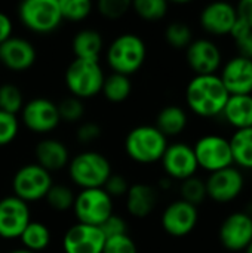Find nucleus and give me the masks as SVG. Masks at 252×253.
I'll return each mask as SVG.
<instances>
[{
    "mask_svg": "<svg viewBox=\"0 0 252 253\" xmlns=\"http://www.w3.org/2000/svg\"><path fill=\"white\" fill-rule=\"evenodd\" d=\"M230 95H252V59L230 58L218 74Z\"/></svg>",
    "mask_w": 252,
    "mask_h": 253,
    "instance_id": "20",
    "label": "nucleus"
},
{
    "mask_svg": "<svg viewBox=\"0 0 252 253\" xmlns=\"http://www.w3.org/2000/svg\"><path fill=\"white\" fill-rule=\"evenodd\" d=\"M229 142L233 165L245 170H252V127L235 130Z\"/></svg>",
    "mask_w": 252,
    "mask_h": 253,
    "instance_id": "26",
    "label": "nucleus"
},
{
    "mask_svg": "<svg viewBox=\"0 0 252 253\" xmlns=\"http://www.w3.org/2000/svg\"><path fill=\"white\" fill-rule=\"evenodd\" d=\"M74 199H76V193L73 191L71 187L65 184H53L49 188L45 202L55 212H67L73 209Z\"/></svg>",
    "mask_w": 252,
    "mask_h": 253,
    "instance_id": "29",
    "label": "nucleus"
},
{
    "mask_svg": "<svg viewBox=\"0 0 252 253\" xmlns=\"http://www.w3.org/2000/svg\"><path fill=\"white\" fill-rule=\"evenodd\" d=\"M129 182L128 179L120 175V173H111L110 178L105 181L102 190L113 199V197H125L128 190H129Z\"/></svg>",
    "mask_w": 252,
    "mask_h": 253,
    "instance_id": "39",
    "label": "nucleus"
},
{
    "mask_svg": "<svg viewBox=\"0 0 252 253\" xmlns=\"http://www.w3.org/2000/svg\"><path fill=\"white\" fill-rule=\"evenodd\" d=\"M147 59V44L135 33L119 34L105 50V61L113 73L131 77Z\"/></svg>",
    "mask_w": 252,
    "mask_h": 253,
    "instance_id": "2",
    "label": "nucleus"
},
{
    "mask_svg": "<svg viewBox=\"0 0 252 253\" xmlns=\"http://www.w3.org/2000/svg\"><path fill=\"white\" fill-rule=\"evenodd\" d=\"M19 240L24 249L33 253H40L50 245L52 234L46 224L40 221H31L19 236Z\"/></svg>",
    "mask_w": 252,
    "mask_h": 253,
    "instance_id": "27",
    "label": "nucleus"
},
{
    "mask_svg": "<svg viewBox=\"0 0 252 253\" xmlns=\"http://www.w3.org/2000/svg\"><path fill=\"white\" fill-rule=\"evenodd\" d=\"M157 190L153 185L137 182L129 185V190L125 196L126 212L134 218L143 219L151 215L157 206Z\"/></svg>",
    "mask_w": 252,
    "mask_h": 253,
    "instance_id": "22",
    "label": "nucleus"
},
{
    "mask_svg": "<svg viewBox=\"0 0 252 253\" xmlns=\"http://www.w3.org/2000/svg\"><path fill=\"white\" fill-rule=\"evenodd\" d=\"M100 230L102 231L105 239L110 237H116V236H123L128 234V222L125 221V218L119 216V215H111L101 227Z\"/></svg>",
    "mask_w": 252,
    "mask_h": 253,
    "instance_id": "40",
    "label": "nucleus"
},
{
    "mask_svg": "<svg viewBox=\"0 0 252 253\" xmlns=\"http://www.w3.org/2000/svg\"><path fill=\"white\" fill-rule=\"evenodd\" d=\"M131 92H132V83L128 76H122L116 73L105 76L101 87V93L107 101L113 104H120L131 96Z\"/></svg>",
    "mask_w": 252,
    "mask_h": 253,
    "instance_id": "28",
    "label": "nucleus"
},
{
    "mask_svg": "<svg viewBox=\"0 0 252 253\" xmlns=\"http://www.w3.org/2000/svg\"><path fill=\"white\" fill-rule=\"evenodd\" d=\"M193 151L199 169H203L208 173H214L233 166L230 142L221 135L209 133L201 136L195 142Z\"/></svg>",
    "mask_w": 252,
    "mask_h": 253,
    "instance_id": "9",
    "label": "nucleus"
},
{
    "mask_svg": "<svg viewBox=\"0 0 252 253\" xmlns=\"http://www.w3.org/2000/svg\"><path fill=\"white\" fill-rule=\"evenodd\" d=\"M102 253H138V248L129 234L105 239Z\"/></svg>",
    "mask_w": 252,
    "mask_h": 253,
    "instance_id": "38",
    "label": "nucleus"
},
{
    "mask_svg": "<svg viewBox=\"0 0 252 253\" xmlns=\"http://www.w3.org/2000/svg\"><path fill=\"white\" fill-rule=\"evenodd\" d=\"M160 163L166 173V178L181 182L192 176H196V172L199 169L193 147L186 142L169 144L160 159Z\"/></svg>",
    "mask_w": 252,
    "mask_h": 253,
    "instance_id": "14",
    "label": "nucleus"
},
{
    "mask_svg": "<svg viewBox=\"0 0 252 253\" xmlns=\"http://www.w3.org/2000/svg\"><path fill=\"white\" fill-rule=\"evenodd\" d=\"M168 145V138L153 125L137 126L131 129L125 138L126 156L140 165L160 162Z\"/></svg>",
    "mask_w": 252,
    "mask_h": 253,
    "instance_id": "3",
    "label": "nucleus"
},
{
    "mask_svg": "<svg viewBox=\"0 0 252 253\" xmlns=\"http://www.w3.org/2000/svg\"><path fill=\"white\" fill-rule=\"evenodd\" d=\"M102 129L95 122H85L76 130V138L80 144H92L101 138Z\"/></svg>",
    "mask_w": 252,
    "mask_h": 253,
    "instance_id": "41",
    "label": "nucleus"
},
{
    "mask_svg": "<svg viewBox=\"0 0 252 253\" xmlns=\"http://www.w3.org/2000/svg\"><path fill=\"white\" fill-rule=\"evenodd\" d=\"M238 16L252 28V0H242L238 6Z\"/></svg>",
    "mask_w": 252,
    "mask_h": 253,
    "instance_id": "44",
    "label": "nucleus"
},
{
    "mask_svg": "<svg viewBox=\"0 0 252 253\" xmlns=\"http://www.w3.org/2000/svg\"><path fill=\"white\" fill-rule=\"evenodd\" d=\"M24 93L22 90L13 83H3L0 84V110L9 114L21 113L24 107Z\"/></svg>",
    "mask_w": 252,
    "mask_h": 253,
    "instance_id": "30",
    "label": "nucleus"
},
{
    "mask_svg": "<svg viewBox=\"0 0 252 253\" xmlns=\"http://www.w3.org/2000/svg\"><path fill=\"white\" fill-rule=\"evenodd\" d=\"M221 116L236 130L252 127V95H230Z\"/></svg>",
    "mask_w": 252,
    "mask_h": 253,
    "instance_id": "24",
    "label": "nucleus"
},
{
    "mask_svg": "<svg viewBox=\"0 0 252 253\" xmlns=\"http://www.w3.org/2000/svg\"><path fill=\"white\" fill-rule=\"evenodd\" d=\"M36 163L49 173L62 170L70 163V151L67 145L56 138H43L34 147Z\"/></svg>",
    "mask_w": 252,
    "mask_h": 253,
    "instance_id": "21",
    "label": "nucleus"
},
{
    "mask_svg": "<svg viewBox=\"0 0 252 253\" xmlns=\"http://www.w3.org/2000/svg\"><path fill=\"white\" fill-rule=\"evenodd\" d=\"M206 197L220 205H227L236 200L245 187V178L241 169L230 166L218 172L209 173L205 181Z\"/></svg>",
    "mask_w": 252,
    "mask_h": 253,
    "instance_id": "11",
    "label": "nucleus"
},
{
    "mask_svg": "<svg viewBox=\"0 0 252 253\" xmlns=\"http://www.w3.org/2000/svg\"><path fill=\"white\" fill-rule=\"evenodd\" d=\"M94 9L89 0H59V10L62 21L80 22L86 19Z\"/></svg>",
    "mask_w": 252,
    "mask_h": 253,
    "instance_id": "32",
    "label": "nucleus"
},
{
    "mask_svg": "<svg viewBox=\"0 0 252 253\" xmlns=\"http://www.w3.org/2000/svg\"><path fill=\"white\" fill-rule=\"evenodd\" d=\"M9 253H33V252H30V251H27V249L21 248V249H15V251H12V252H9Z\"/></svg>",
    "mask_w": 252,
    "mask_h": 253,
    "instance_id": "45",
    "label": "nucleus"
},
{
    "mask_svg": "<svg viewBox=\"0 0 252 253\" xmlns=\"http://www.w3.org/2000/svg\"><path fill=\"white\" fill-rule=\"evenodd\" d=\"M134 12L146 21H159L168 13V3L165 0H134Z\"/></svg>",
    "mask_w": 252,
    "mask_h": 253,
    "instance_id": "33",
    "label": "nucleus"
},
{
    "mask_svg": "<svg viewBox=\"0 0 252 253\" xmlns=\"http://www.w3.org/2000/svg\"><path fill=\"white\" fill-rule=\"evenodd\" d=\"M218 239L229 252H244L252 242V216L248 212H233L224 218Z\"/></svg>",
    "mask_w": 252,
    "mask_h": 253,
    "instance_id": "13",
    "label": "nucleus"
},
{
    "mask_svg": "<svg viewBox=\"0 0 252 253\" xmlns=\"http://www.w3.org/2000/svg\"><path fill=\"white\" fill-rule=\"evenodd\" d=\"M186 61L195 76L217 74L223 64V53L217 43L209 39L193 40L186 49Z\"/></svg>",
    "mask_w": 252,
    "mask_h": 253,
    "instance_id": "16",
    "label": "nucleus"
},
{
    "mask_svg": "<svg viewBox=\"0 0 252 253\" xmlns=\"http://www.w3.org/2000/svg\"><path fill=\"white\" fill-rule=\"evenodd\" d=\"M19 22L36 34H50L62 22L59 0H25L18 6Z\"/></svg>",
    "mask_w": 252,
    "mask_h": 253,
    "instance_id": "6",
    "label": "nucleus"
},
{
    "mask_svg": "<svg viewBox=\"0 0 252 253\" xmlns=\"http://www.w3.org/2000/svg\"><path fill=\"white\" fill-rule=\"evenodd\" d=\"M98 12L107 18V19H119L122 16H125L129 9L132 7V1L131 0H100L98 4Z\"/></svg>",
    "mask_w": 252,
    "mask_h": 253,
    "instance_id": "37",
    "label": "nucleus"
},
{
    "mask_svg": "<svg viewBox=\"0 0 252 253\" xmlns=\"http://www.w3.org/2000/svg\"><path fill=\"white\" fill-rule=\"evenodd\" d=\"M165 40L174 49H187L193 42L192 28L183 21H174L165 28Z\"/></svg>",
    "mask_w": 252,
    "mask_h": 253,
    "instance_id": "31",
    "label": "nucleus"
},
{
    "mask_svg": "<svg viewBox=\"0 0 252 253\" xmlns=\"http://www.w3.org/2000/svg\"><path fill=\"white\" fill-rule=\"evenodd\" d=\"M73 212L79 224L101 227L113 215V199L102 188L80 190L76 194Z\"/></svg>",
    "mask_w": 252,
    "mask_h": 253,
    "instance_id": "7",
    "label": "nucleus"
},
{
    "mask_svg": "<svg viewBox=\"0 0 252 253\" xmlns=\"http://www.w3.org/2000/svg\"><path fill=\"white\" fill-rule=\"evenodd\" d=\"M53 185L52 175L37 163L21 166L12 178L13 196L25 203L45 200L49 188Z\"/></svg>",
    "mask_w": 252,
    "mask_h": 253,
    "instance_id": "8",
    "label": "nucleus"
},
{
    "mask_svg": "<svg viewBox=\"0 0 252 253\" xmlns=\"http://www.w3.org/2000/svg\"><path fill=\"white\" fill-rule=\"evenodd\" d=\"M189 125V116L180 105H166L156 116V127L166 136L181 135Z\"/></svg>",
    "mask_w": 252,
    "mask_h": 253,
    "instance_id": "25",
    "label": "nucleus"
},
{
    "mask_svg": "<svg viewBox=\"0 0 252 253\" xmlns=\"http://www.w3.org/2000/svg\"><path fill=\"white\" fill-rule=\"evenodd\" d=\"M37 59V52L34 44L18 36H12L3 44H0V64L13 71L22 73L30 70Z\"/></svg>",
    "mask_w": 252,
    "mask_h": 253,
    "instance_id": "18",
    "label": "nucleus"
},
{
    "mask_svg": "<svg viewBox=\"0 0 252 253\" xmlns=\"http://www.w3.org/2000/svg\"><path fill=\"white\" fill-rule=\"evenodd\" d=\"M105 74L97 61L73 59L65 68L64 82L71 93L79 99H89L101 93Z\"/></svg>",
    "mask_w": 252,
    "mask_h": 253,
    "instance_id": "5",
    "label": "nucleus"
},
{
    "mask_svg": "<svg viewBox=\"0 0 252 253\" xmlns=\"http://www.w3.org/2000/svg\"><path fill=\"white\" fill-rule=\"evenodd\" d=\"M233 40H235V44L238 49V55L252 59V30L238 39H233Z\"/></svg>",
    "mask_w": 252,
    "mask_h": 253,
    "instance_id": "42",
    "label": "nucleus"
},
{
    "mask_svg": "<svg viewBox=\"0 0 252 253\" xmlns=\"http://www.w3.org/2000/svg\"><path fill=\"white\" fill-rule=\"evenodd\" d=\"M21 120L30 132L37 135L50 133L61 123L56 102L48 98H33L27 101L21 110Z\"/></svg>",
    "mask_w": 252,
    "mask_h": 253,
    "instance_id": "10",
    "label": "nucleus"
},
{
    "mask_svg": "<svg viewBox=\"0 0 252 253\" xmlns=\"http://www.w3.org/2000/svg\"><path fill=\"white\" fill-rule=\"evenodd\" d=\"M31 222L28 203L12 196L0 199V239H19L22 231Z\"/></svg>",
    "mask_w": 252,
    "mask_h": 253,
    "instance_id": "12",
    "label": "nucleus"
},
{
    "mask_svg": "<svg viewBox=\"0 0 252 253\" xmlns=\"http://www.w3.org/2000/svg\"><path fill=\"white\" fill-rule=\"evenodd\" d=\"M105 237L100 227L74 224L62 237L64 253H102Z\"/></svg>",
    "mask_w": 252,
    "mask_h": 253,
    "instance_id": "17",
    "label": "nucleus"
},
{
    "mask_svg": "<svg viewBox=\"0 0 252 253\" xmlns=\"http://www.w3.org/2000/svg\"><path fill=\"white\" fill-rule=\"evenodd\" d=\"M199 211L196 206L178 199L169 203L160 216V225L171 237H186L198 225Z\"/></svg>",
    "mask_w": 252,
    "mask_h": 253,
    "instance_id": "15",
    "label": "nucleus"
},
{
    "mask_svg": "<svg viewBox=\"0 0 252 253\" xmlns=\"http://www.w3.org/2000/svg\"><path fill=\"white\" fill-rule=\"evenodd\" d=\"M12 33H13L12 19L4 12H0V44H3L6 40H9L12 37Z\"/></svg>",
    "mask_w": 252,
    "mask_h": 253,
    "instance_id": "43",
    "label": "nucleus"
},
{
    "mask_svg": "<svg viewBox=\"0 0 252 253\" xmlns=\"http://www.w3.org/2000/svg\"><path fill=\"white\" fill-rule=\"evenodd\" d=\"M71 50L74 53V59L100 62V56L104 50V39L100 31L83 28L73 37Z\"/></svg>",
    "mask_w": 252,
    "mask_h": 253,
    "instance_id": "23",
    "label": "nucleus"
},
{
    "mask_svg": "<svg viewBox=\"0 0 252 253\" xmlns=\"http://www.w3.org/2000/svg\"><path fill=\"white\" fill-rule=\"evenodd\" d=\"M56 107H58V114H59L61 122H65V123H77L83 119L86 113L83 101L71 95L59 101Z\"/></svg>",
    "mask_w": 252,
    "mask_h": 253,
    "instance_id": "35",
    "label": "nucleus"
},
{
    "mask_svg": "<svg viewBox=\"0 0 252 253\" xmlns=\"http://www.w3.org/2000/svg\"><path fill=\"white\" fill-rule=\"evenodd\" d=\"M67 169L71 182L82 190L102 188L113 173L110 160L104 154L92 150L82 151L70 159Z\"/></svg>",
    "mask_w": 252,
    "mask_h": 253,
    "instance_id": "4",
    "label": "nucleus"
},
{
    "mask_svg": "<svg viewBox=\"0 0 252 253\" xmlns=\"http://www.w3.org/2000/svg\"><path fill=\"white\" fill-rule=\"evenodd\" d=\"M229 98L230 93L218 74L195 76L186 87L187 107L203 119L221 116Z\"/></svg>",
    "mask_w": 252,
    "mask_h": 253,
    "instance_id": "1",
    "label": "nucleus"
},
{
    "mask_svg": "<svg viewBox=\"0 0 252 253\" xmlns=\"http://www.w3.org/2000/svg\"><path fill=\"white\" fill-rule=\"evenodd\" d=\"M202 28L212 36H230L236 21V6L227 1H214L206 4L199 16Z\"/></svg>",
    "mask_w": 252,
    "mask_h": 253,
    "instance_id": "19",
    "label": "nucleus"
},
{
    "mask_svg": "<svg viewBox=\"0 0 252 253\" xmlns=\"http://www.w3.org/2000/svg\"><path fill=\"white\" fill-rule=\"evenodd\" d=\"M244 252H245V253H252V242L250 243V246H248V248H247V249H245Z\"/></svg>",
    "mask_w": 252,
    "mask_h": 253,
    "instance_id": "46",
    "label": "nucleus"
},
{
    "mask_svg": "<svg viewBox=\"0 0 252 253\" xmlns=\"http://www.w3.org/2000/svg\"><path fill=\"white\" fill-rule=\"evenodd\" d=\"M180 193H181V200H184V202H187V203L198 208L206 199L205 181L198 178V176H192V178L181 182Z\"/></svg>",
    "mask_w": 252,
    "mask_h": 253,
    "instance_id": "34",
    "label": "nucleus"
},
{
    "mask_svg": "<svg viewBox=\"0 0 252 253\" xmlns=\"http://www.w3.org/2000/svg\"><path fill=\"white\" fill-rule=\"evenodd\" d=\"M19 133V120L15 114L0 110V147L12 144Z\"/></svg>",
    "mask_w": 252,
    "mask_h": 253,
    "instance_id": "36",
    "label": "nucleus"
}]
</instances>
